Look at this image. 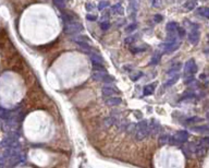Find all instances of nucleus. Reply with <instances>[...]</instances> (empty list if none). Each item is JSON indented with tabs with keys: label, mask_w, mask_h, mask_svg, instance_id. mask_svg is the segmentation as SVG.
<instances>
[{
	"label": "nucleus",
	"mask_w": 209,
	"mask_h": 168,
	"mask_svg": "<svg viewBox=\"0 0 209 168\" xmlns=\"http://www.w3.org/2000/svg\"><path fill=\"white\" fill-rule=\"evenodd\" d=\"M149 134V131H148V122L146 120H142L139 121L138 123L135 127V138L136 140L142 141L145 138H147V136Z\"/></svg>",
	"instance_id": "1"
},
{
	"label": "nucleus",
	"mask_w": 209,
	"mask_h": 168,
	"mask_svg": "<svg viewBox=\"0 0 209 168\" xmlns=\"http://www.w3.org/2000/svg\"><path fill=\"white\" fill-rule=\"evenodd\" d=\"M189 132L185 130H181V131H178L174 136H170V141H169V144L171 145H180V144H183L185 143L187 140H189Z\"/></svg>",
	"instance_id": "2"
},
{
	"label": "nucleus",
	"mask_w": 209,
	"mask_h": 168,
	"mask_svg": "<svg viewBox=\"0 0 209 168\" xmlns=\"http://www.w3.org/2000/svg\"><path fill=\"white\" fill-rule=\"evenodd\" d=\"M83 30V26L79 21L73 20L69 23H64V32L68 34H74V33H79Z\"/></svg>",
	"instance_id": "3"
},
{
	"label": "nucleus",
	"mask_w": 209,
	"mask_h": 168,
	"mask_svg": "<svg viewBox=\"0 0 209 168\" xmlns=\"http://www.w3.org/2000/svg\"><path fill=\"white\" fill-rule=\"evenodd\" d=\"M93 79L96 81L104 83H112L115 82V78L112 75L108 74V73L104 72V71H97V72L93 73Z\"/></svg>",
	"instance_id": "4"
},
{
	"label": "nucleus",
	"mask_w": 209,
	"mask_h": 168,
	"mask_svg": "<svg viewBox=\"0 0 209 168\" xmlns=\"http://www.w3.org/2000/svg\"><path fill=\"white\" fill-rule=\"evenodd\" d=\"M197 65L195 62L194 59H189V61H186L184 65V73L185 74H193L194 75L195 73L197 72Z\"/></svg>",
	"instance_id": "5"
},
{
	"label": "nucleus",
	"mask_w": 209,
	"mask_h": 168,
	"mask_svg": "<svg viewBox=\"0 0 209 168\" xmlns=\"http://www.w3.org/2000/svg\"><path fill=\"white\" fill-rule=\"evenodd\" d=\"M180 40H177V42H172V43H163L160 45V47L162 48V49L166 51V53L170 54V53H173V51H175V50L178 49V48L180 47Z\"/></svg>",
	"instance_id": "6"
},
{
	"label": "nucleus",
	"mask_w": 209,
	"mask_h": 168,
	"mask_svg": "<svg viewBox=\"0 0 209 168\" xmlns=\"http://www.w3.org/2000/svg\"><path fill=\"white\" fill-rule=\"evenodd\" d=\"M189 42L192 45H197L199 42V32L198 28H192V31L189 35Z\"/></svg>",
	"instance_id": "7"
},
{
	"label": "nucleus",
	"mask_w": 209,
	"mask_h": 168,
	"mask_svg": "<svg viewBox=\"0 0 209 168\" xmlns=\"http://www.w3.org/2000/svg\"><path fill=\"white\" fill-rule=\"evenodd\" d=\"M101 93L104 96H112L113 94H117L119 93V91H118V88H113V86H104V88H101Z\"/></svg>",
	"instance_id": "8"
},
{
	"label": "nucleus",
	"mask_w": 209,
	"mask_h": 168,
	"mask_svg": "<svg viewBox=\"0 0 209 168\" xmlns=\"http://www.w3.org/2000/svg\"><path fill=\"white\" fill-rule=\"evenodd\" d=\"M90 60H92L93 65H105V61L101 58V56L97 55V54H90Z\"/></svg>",
	"instance_id": "9"
},
{
	"label": "nucleus",
	"mask_w": 209,
	"mask_h": 168,
	"mask_svg": "<svg viewBox=\"0 0 209 168\" xmlns=\"http://www.w3.org/2000/svg\"><path fill=\"white\" fill-rule=\"evenodd\" d=\"M148 131H149V134H156L159 132V125L157 123L156 120L152 119V122L148 125Z\"/></svg>",
	"instance_id": "10"
},
{
	"label": "nucleus",
	"mask_w": 209,
	"mask_h": 168,
	"mask_svg": "<svg viewBox=\"0 0 209 168\" xmlns=\"http://www.w3.org/2000/svg\"><path fill=\"white\" fill-rule=\"evenodd\" d=\"M157 82H154L152 84H148L144 88V95L148 96V95H152L155 92V88H156Z\"/></svg>",
	"instance_id": "11"
},
{
	"label": "nucleus",
	"mask_w": 209,
	"mask_h": 168,
	"mask_svg": "<svg viewBox=\"0 0 209 168\" xmlns=\"http://www.w3.org/2000/svg\"><path fill=\"white\" fill-rule=\"evenodd\" d=\"M148 48H149V46H147V45L132 46V47H130V50H131V53L137 54V53H143V51H146Z\"/></svg>",
	"instance_id": "12"
},
{
	"label": "nucleus",
	"mask_w": 209,
	"mask_h": 168,
	"mask_svg": "<svg viewBox=\"0 0 209 168\" xmlns=\"http://www.w3.org/2000/svg\"><path fill=\"white\" fill-rule=\"evenodd\" d=\"M111 11L113 13H116V14H120V15L124 14V9H123L121 3H116L115 6H112Z\"/></svg>",
	"instance_id": "13"
},
{
	"label": "nucleus",
	"mask_w": 209,
	"mask_h": 168,
	"mask_svg": "<svg viewBox=\"0 0 209 168\" xmlns=\"http://www.w3.org/2000/svg\"><path fill=\"white\" fill-rule=\"evenodd\" d=\"M122 103V98L120 97H110L106 100V104L109 106H118Z\"/></svg>",
	"instance_id": "14"
},
{
	"label": "nucleus",
	"mask_w": 209,
	"mask_h": 168,
	"mask_svg": "<svg viewBox=\"0 0 209 168\" xmlns=\"http://www.w3.org/2000/svg\"><path fill=\"white\" fill-rule=\"evenodd\" d=\"M179 79H180V75L175 73V74H174L171 79H169L167 82H164V85L163 86H164V88H170V86L174 85V84L178 82V80H179Z\"/></svg>",
	"instance_id": "15"
},
{
	"label": "nucleus",
	"mask_w": 209,
	"mask_h": 168,
	"mask_svg": "<svg viewBox=\"0 0 209 168\" xmlns=\"http://www.w3.org/2000/svg\"><path fill=\"white\" fill-rule=\"evenodd\" d=\"M183 7H184V9H185V10H187V11L193 10V9H195V8L197 7L196 0H187L186 2L183 5Z\"/></svg>",
	"instance_id": "16"
},
{
	"label": "nucleus",
	"mask_w": 209,
	"mask_h": 168,
	"mask_svg": "<svg viewBox=\"0 0 209 168\" xmlns=\"http://www.w3.org/2000/svg\"><path fill=\"white\" fill-rule=\"evenodd\" d=\"M178 28H179V24L177 22H169L166 25V30L168 31V33H177Z\"/></svg>",
	"instance_id": "17"
},
{
	"label": "nucleus",
	"mask_w": 209,
	"mask_h": 168,
	"mask_svg": "<svg viewBox=\"0 0 209 168\" xmlns=\"http://www.w3.org/2000/svg\"><path fill=\"white\" fill-rule=\"evenodd\" d=\"M73 40H74L75 43H76L79 46H81V47H82L83 49H88V50H90V49H92V47H90V43H87V42H83V40L79 39V38H76V37H75Z\"/></svg>",
	"instance_id": "18"
},
{
	"label": "nucleus",
	"mask_w": 209,
	"mask_h": 168,
	"mask_svg": "<svg viewBox=\"0 0 209 168\" xmlns=\"http://www.w3.org/2000/svg\"><path fill=\"white\" fill-rule=\"evenodd\" d=\"M170 136H171L170 134H162V136H160V138H159V144H160V145L169 144Z\"/></svg>",
	"instance_id": "19"
},
{
	"label": "nucleus",
	"mask_w": 209,
	"mask_h": 168,
	"mask_svg": "<svg viewBox=\"0 0 209 168\" xmlns=\"http://www.w3.org/2000/svg\"><path fill=\"white\" fill-rule=\"evenodd\" d=\"M52 1H53V3H55V6L58 8V9H60V10H64L65 9L64 0H52Z\"/></svg>",
	"instance_id": "20"
},
{
	"label": "nucleus",
	"mask_w": 209,
	"mask_h": 168,
	"mask_svg": "<svg viewBox=\"0 0 209 168\" xmlns=\"http://www.w3.org/2000/svg\"><path fill=\"white\" fill-rule=\"evenodd\" d=\"M193 131H196V132H208L209 131V125H202V127H194L192 128Z\"/></svg>",
	"instance_id": "21"
},
{
	"label": "nucleus",
	"mask_w": 209,
	"mask_h": 168,
	"mask_svg": "<svg viewBox=\"0 0 209 168\" xmlns=\"http://www.w3.org/2000/svg\"><path fill=\"white\" fill-rule=\"evenodd\" d=\"M109 1H107V0H102V1H100L99 3H98V10H104V9H106L107 7H109Z\"/></svg>",
	"instance_id": "22"
},
{
	"label": "nucleus",
	"mask_w": 209,
	"mask_h": 168,
	"mask_svg": "<svg viewBox=\"0 0 209 168\" xmlns=\"http://www.w3.org/2000/svg\"><path fill=\"white\" fill-rule=\"evenodd\" d=\"M181 67H182V63H177V65H172L171 67V69H170V71H169V74L170 73H177L178 71L180 70V69H181Z\"/></svg>",
	"instance_id": "23"
},
{
	"label": "nucleus",
	"mask_w": 209,
	"mask_h": 168,
	"mask_svg": "<svg viewBox=\"0 0 209 168\" xmlns=\"http://www.w3.org/2000/svg\"><path fill=\"white\" fill-rule=\"evenodd\" d=\"M136 28H137L136 23H132V24H130L129 26L125 28V32H127V33H132V32H134V31L136 30Z\"/></svg>",
	"instance_id": "24"
},
{
	"label": "nucleus",
	"mask_w": 209,
	"mask_h": 168,
	"mask_svg": "<svg viewBox=\"0 0 209 168\" xmlns=\"http://www.w3.org/2000/svg\"><path fill=\"white\" fill-rule=\"evenodd\" d=\"M203 119L199 118V117H192V118L187 119L186 122L187 123H196V122H202Z\"/></svg>",
	"instance_id": "25"
},
{
	"label": "nucleus",
	"mask_w": 209,
	"mask_h": 168,
	"mask_svg": "<svg viewBox=\"0 0 209 168\" xmlns=\"http://www.w3.org/2000/svg\"><path fill=\"white\" fill-rule=\"evenodd\" d=\"M110 26H111V24H110L108 21H105V22H101V24H100V28H101L102 31H107L110 28Z\"/></svg>",
	"instance_id": "26"
},
{
	"label": "nucleus",
	"mask_w": 209,
	"mask_h": 168,
	"mask_svg": "<svg viewBox=\"0 0 209 168\" xmlns=\"http://www.w3.org/2000/svg\"><path fill=\"white\" fill-rule=\"evenodd\" d=\"M142 75H143V72H141V71H138V72H136V73H135V74L131 75V77H130V79H131V80H132V81H136V80H138V79L141 78Z\"/></svg>",
	"instance_id": "27"
},
{
	"label": "nucleus",
	"mask_w": 209,
	"mask_h": 168,
	"mask_svg": "<svg viewBox=\"0 0 209 168\" xmlns=\"http://www.w3.org/2000/svg\"><path fill=\"white\" fill-rule=\"evenodd\" d=\"M160 57H161V56H160V54H158L157 56H154V57H152V61L149 62V65H156V63H158V62H159V60H160Z\"/></svg>",
	"instance_id": "28"
},
{
	"label": "nucleus",
	"mask_w": 209,
	"mask_h": 168,
	"mask_svg": "<svg viewBox=\"0 0 209 168\" xmlns=\"http://www.w3.org/2000/svg\"><path fill=\"white\" fill-rule=\"evenodd\" d=\"M177 33H178V36L179 37H184L185 35V30L183 28H181V26H179L177 30Z\"/></svg>",
	"instance_id": "29"
},
{
	"label": "nucleus",
	"mask_w": 209,
	"mask_h": 168,
	"mask_svg": "<svg viewBox=\"0 0 209 168\" xmlns=\"http://www.w3.org/2000/svg\"><path fill=\"white\" fill-rule=\"evenodd\" d=\"M152 7H154V8H161L162 0H152Z\"/></svg>",
	"instance_id": "30"
},
{
	"label": "nucleus",
	"mask_w": 209,
	"mask_h": 168,
	"mask_svg": "<svg viewBox=\"0 0 209 168\" xmlns=\"http://www.w3.org/2000/svg\"><path fill=\"white\" fill-rule=\"evenodd\" d=\"M193 80H194L193 74H186V78L184 79V83L185 84H189V83H192V81Z\"/></svg>",
	"instance_id": "31"
},
{
	"label": "nucleus",
	"mask_w": 209,
	"mask_h": 168,
	"mask_svg": "<svg viewBox=\"0 0 209 168\" xmlns=\"http://www.w3.org/2000/svg\"><path fill=\"white\" fill-rule=\"evenodd\" d=\"M200 143H202V145H209V136L203 138L202 140H200Z\"/></svg>",
	"instance_id": "32"
},
{
	"label": "nucleus",
	"mask_w": 209,
	"mask_h": 168,
	"mask_svg": "<svg viewBox=\"0 0 209 168\" xmlns=\"http://www.w3.org/2000/svg\"><path fill=\"white\" fill-rule=\"evenodd\" d=\"M86 19L88 21H96L97 20V15H94V14H87L86 15Z\"/></svg>",
	"instance_id": "33"
},
{
	"label": "nucleus",
	"mask_w": 209,
	"mask_h": 168,
	"mask_svg": "<svg viewBox=\"0 0 209 168\" xmlns=\"http://www.w3.org/2000/svg\"><path fill=\"white\" fill-rule=\"evenodd\" d=\"M135 42V36H130V37L125 38V43L127 44H132Z\"/></svg>",
	"instance_id": "34"
},
{
	"label": "nucleus",
	"mask_w": 209,
	"mask_h": 168,
	"mask_svg": "<svg viewBox=\"0 0 209 168\" xmlns=\"http://www.w3.org/2000/svg\"><path fill=\"white\" fill-rule=\"evenodd\" d=\"M162 19H163V18H162V15H161V14H155V18H154L155 22H157V23L161 22Z\"/></svg>",
	"instance_id": "35"
},
{
	"label": "nucleus",
	"mask_w": 209,
	"mask_h": 168,
	"mask_svg": "<svg viewBox=\"0 0 209 168\" xmlns=\"http://www.w3.org/2000/svg\"><path fill=\"white\" fill-rule=\"evenodd\" d=\"M85 8H86V10L87 11H90V10H93V9H94V6H93V3H86V5H85Z\"/></svg>",
	"instance_id": "36"
},
{
	"label": "nucleus",
	"mask_w": 209,
	"mask_h": 168,
	"mask_svg": "<svg viewBox=\"0 0 209 168\" xmlns=\"http://www.w3.org/2000/svg\"><path fill=\"white\" fill-rule=\"evenodd\" d=\"M168 1H169V2H172V1H175V0H168Z\"/></svg>",
	"instance_id": "37"
},
{
	"label": "nucleus",
	"mask_w": 209,
	"mask_h": 168,
	"mask_svg": "<svg viewBox=\"0 0 209 168\" xmlns=\"http://www.w3.org/2000/svg\"><path fill=\"white\" fill-rule=\"evenodd\" d=\"M207 118H208V119H209V113H208V114H207Z\"/></svg>",
	"instance_id": "38"
},
{
	"label": "nucleus",
	"mask_w": 209,
	"mask_h": 168,
	"mask_svg": "<svg viewBox=\"0 0 209 168\" xmlns=\"http://www.w3.org/2000/svg\"><path fill=\"white\" fill-rule=\"evenodd\" d=\"M208 40H209V35H208Z\"/></svg>",
	"instance_id": "39"
}]
</instances>
